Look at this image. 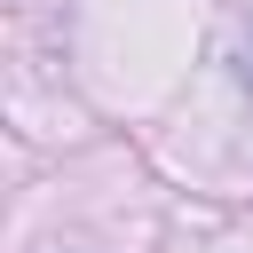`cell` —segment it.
<instances>
[]
</instances>
